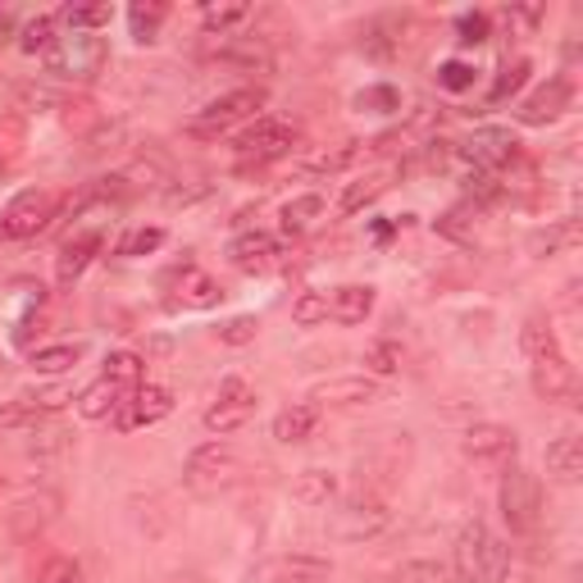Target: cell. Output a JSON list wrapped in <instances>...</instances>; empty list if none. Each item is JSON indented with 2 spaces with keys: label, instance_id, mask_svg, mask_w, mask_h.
<instances>
[{
  "label": "cell",
  "instance_id": "1",
  "mask_svg": "<svg viewBox=\"0 0 583 583\" xmlns=\"http://www.w3.org/2000/svg\"><path fill=\"white\" fill-rule=\"evenodd\" d=\"M456 583H502L511 574V547L497 538L488 524H465L456 538V561H452Z\"/></svg>",
  "mask_w": 583,
  "mask_h": 583
},
{
  "label": "cell",
  "instance_id": "2",
  "mask_svg": "<svg viewBox=\"0 0 583 583\" xmlns=\"http://www.w3.org/2000/svg\"><path fill=\"white\" fill-rule=\"evenodd\" d=\"M105 60H109L105 37L69 33V37H55V46L46 50V73L60 82H92V78H101Z\"/></svg>",
  "mask_w": 583,
  "mask_h": 583
},
{
  "label": "cell",
  "instance_id": "3",
  "mask_svg": "<svg viewBox=\"0 0 583 583\" xmlns=\"http://www.w3.org/2000/svg\"><path fill=\"white\" fill-rule=\"evenodd\" d=\"M269 92L265 88H237V92H224V96H214L197 119L187 124V132H197V137H214V132H229L233 124H246V119H256L260 109H265Z\"/></svg>",
  "mask_w": 583,
  "mask_h": 583
},
{
  "label": "cell",
  "instance_id": "4",
  "mask_svg": "<svg viewBox=\"0 0 583 583\" xmlns=\"http://www.w3.org/2000/svg\"><path fill=\"white\" fill-rule=\"evenodd\" d=\"M55 210H60V201H55L50 191H42V187L19 191V197L0 210V242H23V237L46 233Z\"/></svg>",
  "mask_w": 583,
  "mask_h": 583
},
{
  "label": "cell",
  "instance_id": "5",
  "mask_svg": "<svg viewBox=\"0 0 583 583\" xmlns=\"http://www.w3.org/2000/svg\"><path fill=\"white\" fill-rule=\"evenodd\" d=\"M502 520L511 524V534H534L538 529V515H543V483L529 475V469H511L502 479Z\"/></svg>",
  "mask_w": 583,
  "mask_h": 583
},
{
  "label": "cell",
  "instance_id": "6",
  "mask_svg": "<svg viewBox=\"0 0 583 583\" xmlns=\"http://www.w3.org/2000/svg\"><path fill=\"white\" fill-rule=\"evenodd\" d=\"M242 475V456L233 447H224V442H206V447H197L187 456V488L191 492H219V488H229L237 483Z\"/></svg>",
  "mask_w": 583,
  "mask_h": 583
},
{
  "label": "cell",
  "instance_id": "7",
  "mask_svg": "<svg viewBox=\"0 0 583 583\" xmlns=\"http://www.w3.org/2000/svg\"><path fill=\"white\" fill-rule=\"evenodd\" d=\"M296 147V128L283 124V119H256V128H246L237 137V160L242 164H273V160H283L288 151Z\"/></svg>",
  "mask_w": 583,
  "mask_h": 583
},
{
  "label": "cell",
  "instance_id": "8",
  "mask_svg": "<svg viewBox=\"0 0 583 583\" xmlns=\"http://www.w3.org/2000/svg\"><path fill=\"white\" fill-rule=\"evenodd\" d=\"M170 410H174V393H170V387H160V383H142V387H132V393L119 401V410L109 415V420H115V429H119V433H132V429L160 424Z\"/></svg>",
  "mask_w": 583,
  "mask_h": 583
},
{
  "label": "cell",
  "instance_id": "9",
  "mask_svg": "<svg viewBox=\"0 0 583 583\" xmlns=\"http://www.w3.org/2000/svg\"><path fill=\"white\" fill-rule=\"evenodd\" d=\"M252 415H256V393L242 378H229L219 387V401L201 415V424L210 433H237L242 424H252Z\"/></svg>",
  "mask_w": 583,
  "mask_h": 583
},
{
  "label": "cell",
  "instance_id": "10",
  "mask_svg": "<svg viewBox=\"0 0 583 583\" xmlns=\"http://www.w3.org/2000/svg\"><path fill=\"white\" fill-rule=\"evenodd\" d=\"M460 155L475 164L479 174H492V170H502V164H511L520 155V142H515L511 128H475L465 137Z\"/></svg>",
  "mask_w": 583,
  "mask_h": 583
},
{
  "label": "cell",
  "instance_id": "11",
  "mask_svg": "<svg viewBox=\"0 0 583 583\" xmlns=\"http://www.w3.org/2000/svg\"><path fill=\"white\" fill-rule=\"evenodd\" d=\"M570 82L565 78H547L543 88L534 92V96H524L520 101V109H515V119L524 124V128H547V124H557L565 109H570Z\"/></svg>",
  "mask_w": 583,
  "mask_h": 583
},
{
  "label": "cell",
  "instance_id": "12",
  "mask_svg": "<svg viewBox=\"0 0 583 583\" xmlns=\"http://www.w3.org/2000/svg\"><path fill=\"white\" fill-rule=\"evenodd\" d=\"M460 452L479 465H492V460H511L520 452V433L506 429V424H475L465 438H460Z\"/></svg>",
  "mask_w": 583,
  "mask_h": 583
},
{
  "label": "cell",
  "instance_id": "13",
  "mask_svg": "<svg viewBox=\"0 0 583 583\" xmlns=\"http://www.w3.org/2000/svg\"><path fill=\"white\" fill-rule=\"evenodd\" d=\"M378 401V378L370 374H342L311 387V406H370Z\"/></svg>",
  "mask_w": 583,
  "mask_h": 583
},
{
  "label": "cell",
  "instance_id": "14",
  "mask_svg": "<svg viewBox=\"0 0 583 583\" xmlns=\"http://www.w3.org/2000/svg\"><path fill=\"white\" fill-rule=\"evenodd\" d=\"M279 256H283V246H279L273 233H242L229 246V260L242 273H269L273 265H279Z\"/></svg>",
  "mask_w": 583,
  "mask_h": 583
},
{
  "label": "cell",
  "instance_id": "15",
  "mask_svg": "<svg viewBox=\"0 0 583 583\" xmlns=\"http://www.w3.org/2000/svg\"><path fill=\"white\" fill-rule=\"evenodd\" d=\"M96 252H101V233H96V229L73 233V237L60 246V260H55V283H60V288H73L82 273H88V265L96 260Z\"/></svg>",
  "mask_w": 583,
  "mask_h": 583
},
{
  "label": "cell",
  "instance_id": "16",
  "mask_svg": "<svg viewBox=\"0 0 583 583\" xmlns=\"http://www.w3.org/2000/svg\"><path fill=\"white\" fill-rule=\"evenodd\" d=\"M534 393L543 401H565L574 393V365L565 360V351H551L534 360Z\"/></svg>",
  "mask_w": 583,
  "mask_h": 583
},
{
  "label": "cell",
  "instance_id": "17",
  "mask_svg": "<svg viewBox=\"0 0 583 583\" xmlns=\"http://www.w3.org/2000/svg\"><path fill=\"white\" fill-rule=\"evenodd\" d=\"M55 511H60V497H55V492L19 497V502L10 506V529H14L19 538H33L37 529H46V524L55 520Z\"/></svg>",
  "mask_w": 583,
  "mask_h": 583
},
{
  "label": "cell",
  "instance_id": "18",
  "mask_svg": "<svg viewBox=\"0 0 583 583\" xmlns=\"http://www.w3.org/2000/svg\"><path fill=\"white\" fill-rule=\"evenodd\" d=\"M374 311V288L370 283H342L328 296V315L338 324H365Z\"/></svg>",
  "mask_w": 583,
  "mask_h": 583
},
{
  "label": "cell",
  "instance_id": "19",
  "mask_svg": "<svg viewBox=\"0 0 583 583\" xmlns=\"http://www.w3.org/2000/svg\"><path fill=\"white\" fill-rule=\"evenodd\" d=\"M387 529V511L378 502H351L347 511H338V538H374Z\"/></svg>",
  "mask_w": 583,
  "mask_h": 583
},
{
  "label": "cell",
  "instance_id": "20",
  "mask_svg": "<svg viewBox=\"0 0 583 583\" xmlns=\"http://www.w3.org/2000/svg\"><path fill=\"white\" fill-rule=\"evenodd\" d=\"M65 401H69V393H60V387H55V393H23L14 406L0 410V424H37L46 415L60 410Z\"/></svg>",
  "mask_w": 583,
  "mask_h": 583
},
{
  "label": "cell",
  "instance_id": "21",
  "mask_svg": "<svg viewBox=\"0 0 583 583\" xmlns=\"http://www.w3.org/2000/svg\"><path fill=\"white\" fill-rule=\"evenodd\" d=\"M547 475L557 483H579L583 479V442L570 433V438H557L547 447Z\"/></svg>",
  "mask_w": 583,
  "mask_h": 583
},
{
  "label": "cell",
  "instance_id": "22",
  "mask_svg": "<svg viewBox=\"0 0 583 583\" xmlns=\"http://www.w3.org/2000/svg\"><path fill=\"white\" fill-rule=\"evenodd\" d=\"M315 424H319V406H311V401H296V406H288V410H279L273 415V438L279 442H305L315 433Z\"/></svg>",
  "mask_w": 583,
  "mask_h": 583
},
{
  "label": "cell",
  "instance_id": "23",
  "mask_svg": "<svg viewBox=\"0 0 583 583\" xmlns=\"http://www.w3.org/2000/svg\"><path fill=\"white\" fill-rule=\"evenodd\" d=\"M333 574V565L311 551H292V557L273 561V583H324Z\"/></svg>",
  "mask_w": 583,
  "mask_h": 583
},
{
  "label": "cell",
  "instance_id": "24",
  "mask_svg": "<svg viewBox=\"0 0 583 583\" xmlns=\"http://www.w3.org/2000/svg\"><path fill=\"white\" fill-rule=\"evenodd\" d=\"M128 393L124 387H115L109 378H96L92 387H82V397H78V415L82 420H109V415L119 410V401H124Z\"/></svg>",
  "mask_w": 583,
  "mask_h": 583
},
{
  "label": "cell",
  "instance_id": "25",
  "mask_svg": "<svg viewBox=\"0 0 583 583\" xmlns=\"http://www.w3.org/2000/svg\"><path fill=\"white\" fill-rule=\"evenodd\" d=\"M292 497L301 506H328L333 497H338V475H328V469H301L292 479Z\"/></svg>",
  "mask_w": 583,
  "mask_h": 583
},
{
  "label": "cell",
  "instance_id": "26",
  "mask_svg": "<svg viewBox=\"0 0 583 583\" xmlns=\"http://www.w3.org/2000/svg\"><path fill=\"white\" fill-rule=\"evenodd\" d=\"M387 183H393V170H378V174H365V178L347 183V187H342V201H338V210H342V214L365 210L370 201H378V197H383V191H387Z\"/></svg>",
  "mask_w": 583,
  "mask_h": 583
},
{
  "label": "cell",
  "instance_id": "27",
  "mask_svg": "<svg viewBox=\"0 0 583 583\" xmlns=\"http://www.w3.org/2000/svg\"><path fill=\"white\" fill-rule=\"evenodd\" d=\"M219 296H224V288H219L210 273H201V269H187L183 273L178 305H191V311H210V305H219Z\"/></svg>",
  "mask_w": 583,
  "mask_h": 583
},
{
  "label": "cell",
  "instance_id": "28",
  "mask_svg": "<svg viewBox=\"0 0 583 583\" xmlns=\"http://www.w3.org/2000/svg\"><path fill=\"white\" fill-rule=\"evenodd\" d=\"M101 378H109L115 387H124V393H132V387L147 383V365H142V355H132V351H109Z\"/></svg>",
  "mask_w": 583,
  "mask_h": 583
},
{
  "label": "cell",
  "instance_id": "29",
  "mask_svg": "<svg viewBox=\"0 0 583 583\" xmlns=\"http://www.w3.org/2000/svg\"><path fill=\"white\" fill-rule=\"evenodd\" d=\"M520 347H524V355H529V360H538V355H551V351H561V342H557V328H551V319H547V315H529V319H524V328H520Z\"/></svg>",
  "mask_w": 583,
  "mask_h": 583
},
{
  "label": "cell",
  "instance_id": "30",
  "mask_svg": "<svg viewBox=\"0 0 583 583\" xmlns=\"http://www.w3.org/2000/svg\"><path fill=\"white\" fill-rule=\"evenodd\" d=\"M160 246H164V229H155V224H137V229H128V233L119 237L115 256H124V260H142V256L160 252Z\"/></svg>",
  "mask_w": 583,
  "mask_h": 583
},
{
  "label": "cell",
  "instance_id": "31",
  "mask_svg": "<svg viewBox=\"0 0 583 583\" xmlns=\"http://www.w3.org/2000/svg\"><path fill=\"white\" fill-rule=\"evenodd\" d=\"M324 214V197H315V191H305V197H292L288 206H283V233H305L315 224V219Z\"/></svg>",
  "mask_w": 583,
  "mask_h": 583
},
{
  "label": "cell",
  "instance_id": "32",
  "mask_svg": "<svg viewBox=\"0 0 583 583\" xmlns=\"http://www.w3.org/2000/svg\"><path fill=\"white\" fill-rule=\"evenodd\" d=\"M82 360V342H60V347H37L33 351V370L37 374H65Z\"/></svg>",
  "mask_w": 583,
  "mask_h": 583
},
{
  "label": "cell",
  "instance_id": "33",
  "mask_svg": "<svg viewBox=\"0 0 583 583\" xmlns=\"http://www.w3.org/2000/svg\"><path fill=\"white\" fill-rule=\"evenodd\" d=\"M164 10L160 0H137V5L128 10V23H132V37L137 42H155V33H160V23H164Z\"/></svg>",
  "mask_w": 583,
  "mask_h": 583
},
{
  "label": "cell",
  "instance_id": "34",
  "mask_svg": "<svg viewBox=\"0 0 583 583\" xmlns=\"http://www.w3.org/2000/svg\"><path fill=\"white\" fill-rule=\"evenodd\" d=\"M393 583H456V574L447 561H406L393 574Z\"/></svg>",
  "mask_w": 583,
  "mask_h": 583
},
{
  "label": "cell",
  "instance_id": "35",
  "mask_svg": "<svg viewBox=\"0 0 583 583\" xmlns=\"http://www.w3.org/2000/svg\"><path fill=\"white\" fill-rule=\"evenodd\" d=\"M365 370H370L374 378L397 374V370H401V342H393V338L370 342V351H365Z\"/></svg>",
  "mask_w": 583,
  "mask_h": 583
},
{
  "label": "cell",
  "instance_id": "36",
  "mask_svg": "<svg viewBox=\"0 0 583 583\" xmlns=\"http://www.w3.org/2000/svg\"><path fill=\"white\" fill-rule=\"evenodd\" d=\"M60 19L73 27V33H101V27L115 19V10H109V5H69Z\"/></svg>",
  "mask_w": 583,
  "mask_h": 583
},
{
  "label": "cell",
  "instance_id": "37",
  "mask_svg": "<svg viewBox=\"0 0 583 583\" xmlns=\"http://www.w3.org/2000/svg\"><path fill=\"white\" fill-rule=\"evenodd\" d=\"M19 46H23V55H42V50H50V46H55V19H50V14H37L33 23L23 27Z\"/></svg>",
  "mask_w": 583,
  "mask_h": 583
},
{
  "label": "cell",
  "instance_id": "38",
  "mask_svg": "<svg viewBox=\"0 0 583 583\" xmlns=\"http://www.w3.org/2000/svg\"><path fill=\"white\" fill-rule=\"evenodd\" d=\"M355 109H370V115H393V109H401V92L387 88V82H378V88H365L355 96Z\"/></svg>",
  "mask_w": 583,
  "mask_h": 583
},
{
  "label": "cell",
  "instance_id": "39",
  "mask_svg": "<svg viewBox=\"0 0 583 583\" xmlns=\"http://www.w3.org/2000/svg\"><path fill=\"white\" fill-rule=\"evenodd\" d=\"M292 319H296L301 328L324 324V319H328V296H324V292H301V296L292 301Z\"/></svg>",
  "mask_w": 583,
  "mask_h": 583
},
{
  "label": "cell",
  "instance_id": "40",
  "mask_svg": "<svg viewBox=\"0 0 583 583\" xmlns=\"http://www.w3.org/2000/svg\"><path fill=\"white\" fill-rule=\"evenodd\" d=\"M524 78H529V60H515V65H506L502 73H497V82H492L488 101H492V105H502L506 96H515V92L524 88Z\"/></svg>",
  "mask_w": 583,
  "mask_h": 583
},
{
  "label": "cell",
  "instance_id": "41",
  "mask_svg": "<svg viewBox=\"0 0 583 583\" xmlns=\"http://www.w3.org/2000/svg\"><path fill=\"white\" fill-rule=\"evenodd\" d=\"M246 14H252V5H246V0H224V5H206L201 10L206 27H219V33H224V27H233V23H242Z\"/></svg>",
  "mask_w": 583,
  "mask_h": 583
},
{
  "label": "cell",
  "instance_id": "42",
  "mask_svg": "<svg viewBox=\"0 0 583 583\" xmlns=\"http://www.w3.org/2000/svg\"><path fill=\"white\" fill-rule=\"evenodd\" d=\"M438 88H447V92H469V88H475V65L447 60V65L438 69Z\"/></svg>",
  "mask_w": 583,
  "mask_h": 583
},
{
  "label": "cell",
  "instance_id": "43",
  "mask_svg": "<svg viewBox=\"0 0 583 583\" xmlns=\"http://www.w3.org/2000/svg\"><path fill=\"white\" fill-rule=\"evenodd\" d=\"M256 333H260V319L256 315H237V319H229L224 328H219V342L246 347V342H256Z\"/></svg>",
  "mask_w": 583,
  "mask_h": 583
},
{
  "label": "cell",
  "instance_id": "44",
  "mask_svg": "<svg viewBox=\"0 0 583 583\" xmlns=\"http://www.w3.org/2000/svg\"><path fill=\"white\" fill-rule=\"evenodd\" d=\"M456 42L460 46H483L488 42V14H460L456 19Z\"/></svg>",
  "mask_w": 583,
  "mask_h": 583
},
{
  "label": "cell",
  "instance_id": "45",
  "mask_svg": "<svg viewBox=\"0 0 583 583\" xmlns=\"http://www.w3.org/2000/svg\"><path fill=\"white\" fill-rule=\"evenodd\" d=\"M565 242H579V229H574V224H561V229H547V233H538V237H534L529 246H534V252H538V256H543V252L551 256V252H557V246H565Z\"/></svg>",
  "mask_w": 583,
  "mask_h": 583
},
{
  "label": "cell",
  "instance_id": "46",
  "mask_svg": "<svg viewBox=\"0 0 583 583\" xmlns=\"http://www.w3.org/2000/svg\"><path fill=\"white\" fill-rule=\"evenodd\" d=\"M46 583H82V574H78L73 561H55V565L46 570Z\"/></svg>",
  "mask_w": 583,
  "mask_h": 583
},
{
  "label": "cell",
  "instance_id": "47",
  "mask_svg": "<svg viewBox=\"0 0 583 583\" xmlns=\"http://www.w3.org/2000/svg\"><path fill=\"white\" fill-rule=\"evenodd\" d=\"M438 233H447V237H456V242H469V233H465V229L456 224V210H452V214H442V219H438Z\"/></svg>",
  "mask_w": 583,
  "mask_h": 583
},
{
  "label": "cell",
  "instance_id": "48",
  "mask_svg": "<svg viewBox=\"0 0 583 583\" xmlns=\"http://www.w3.org/2000/svg\"><path fill=\"white\" fill-rule=\"evenodd\" d=\"M27 105H55V92H46V88H23L19 92Z\"/></svg>",
  "mask_w": 583,
  "mask_h": 583
},
{
  "label": "cell",
  "instance_id": "49",
  "mask_svg": "<svg viewBox=\"0 0 583 583\" xmlns=\"http://www.w3.org/2000/svg\"><path fill=\"white\" fill-rule=\"evenodd\" d=\"M0 370H5V355H0Z\"/></svg>",
  "mask_w": 583,
  "mask_h": 583
}]
</instances>
